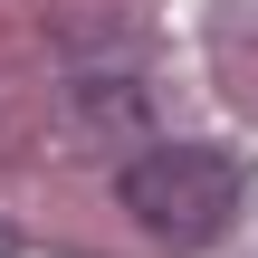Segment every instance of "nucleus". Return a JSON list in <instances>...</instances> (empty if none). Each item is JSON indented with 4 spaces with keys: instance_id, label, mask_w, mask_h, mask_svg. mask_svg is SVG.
Masks as SVG:
<instances>
[{
    "instance_id": "1",
    "label": "nucleus",
    "mask_w": 258,
    "mask_h": 258,
    "mask_svg": "<svg viewBox=\"0 0 258 258\" xmlns=\"http://www.w3.org/2000/svg\"><path fill=\"white\" fill-rule=\"evenodd\" d=\"M115 191H124V211H134L153 239L201 249V239H220L230 211H239V163L211 153V144H144V153L115 172Z\"/></svg>"
}]
</instances>
